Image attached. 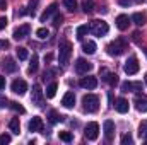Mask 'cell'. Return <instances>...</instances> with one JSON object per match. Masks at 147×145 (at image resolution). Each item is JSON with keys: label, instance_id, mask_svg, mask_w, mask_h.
<instances>
[{"label": "cell", "instance_id": "obj_1", "mask_svg": "<svg viewBox=\"0 0 147 145\" xmlns=\"http://www.w3.org/2000/svg\"><path fill=\"white\" fill-rule=\"evenodd\" d=\"M108 31H110L108 22H105L103 19H94L89 24V33H92L94 36L101 38V36H105V34H108Z\"/></svg>", "mask_w": 147, "mask_h": 145}, {"label": "cell", "instance_id": "obj_35", "mask_svg": "<svg viewBox=\"0 0 147 145\" xmlns=\"http://www.w3.org/2000/svg\"><path fill=\"white\" fill-rule=\"evenodd\" d=\"M5 144H10V135H7V133L0 135V145H5Z\"/></svg>", "mask_w": 147, "mask_h": 145}, {"label": "cell", "instance_id": "obj_33", "mask_svg": "<svg viewBox=\"0 0 147 145\" xmlns=\"http://www.w3.org/2000/svg\"><path fill=\"white\" fill-rule=\"evenodd\" d=\"M17 56H19V60H26L28 58V50L26 48H17Z\"/></svg>", "mask_w": 147, "mask_h": 145}, {"label": "cell", "instance_id": "obj_21", "mask_svg": "<svg viewBox=\"0 0 147 145\" xmlns=\"http://www.w3.org/2000/svg\"><path fill=\"white\" fill-rule=\"evenodd\" d=\"M82 51L87 53V55L96 53V43H94V41H86V43L82 44Z\"/></svg>", "mask_w": 147, "mask_h": 145}, {"label": "cell", "instance_id": "obj_27", "mask_svg": "<svg viewBox=\"0 0 147 145\" xmlns=\"http://www.w3.org/2000/svg\"><path fill=\"white\" fill-rule=\"evenodd\" d=\"M139 137L142 140H147V121H142L139 126Z\"/></svg>", "mask_w": 147, "mask_h": 145}, {"label": "cell", "instance_id": "obj_11", "mask_svg": "<svg viewBox=\"0 0 147 145\" xmlns=\"http://www.w3.org/2000/svg\"><path fill=\"white\" fill-rule=\"evenodd\" d=\"M29 31H31V26H29V24H22V26H19V28L14 31V34H12V36H14V39H17V41H19V39H24V38L28 36V34H29Z\"/></svg>", "mask_w": 147, "mask_h": 145}, {"label": "cell", "instance_id": "obj_39", "mask_svg": "<svg viewBox=\"0 0 147 145\" xmlns=\"http://www.w3.org/2000/svg\"><path fill=\"white\" fill-rule=\"evenodd\" d=\"M84 12H86V14H87V12H92V3H91V2H89V3H87V2L84 3Z\"/></svg>", "mask_w": 147, "mask_h": 145}, {"label": "cell", "instance_id": "obj_23", "mask_svg": "<svg viewBox=\"0 0 147 145\" xmlns=\"http://www.w3.org/2000/svg\"><path fill=\"white\" fill-rule=\"evenodd\" d=\"M3 68H5V72L12 73V72H16V70H17V63H16L12 58H7V60H5V63H3Z\"/></svg>", "mask_w": 147, "mask_h": 145}, {"label": "cell", "instance_id": "obj_31", "mask_svg": "<svg viewBox=\"0 0 147 145\" xmlns=\"http://www.w3.org/2000/svg\"><path fill=\"white\" fill-rule=\"evenodd\" d=\"M58 135H60V140H63V142H72V133H70V132H60Z\"/></svg>", "mask_w": 147, "mask_h": 145}, {"label": "cell", "instance_id": "obj_32", "mask_svg": "<svg viewBox=\"0 0 147 145\" xmlns=\"http://www.w3.org/2000/svg\"><path fill=\"white\" fill-rule=\"evenodd\" d=\"M63 5H65L70 12H74L75 7H77V2H75V0H63Z\"/></svg>", "mask_w": 147, "mask_h": 145}, {"label": "cell", "instance_id": "obj_15", "mask_svg": "<svg viewBox=\"0 0 147 145\" xmlns=\"http://www.w3.org/2000/svg\"><path fill=\"white\" fill-rule=\"evenodd\" d=\"M128 26H130V19H128V15L120 14V15L116 17V28H118L120 31H125V29H128Z\"/></svg>", "mask_w": 147, "mask_h": 145}, {"label": "cell", "instance_id": "obj_12", "mask_svg": "<svg viewBox=\"0 0 147 145\" xmlns=\"http://www.w3.org/2000/svg\"><path fill=\"white\" fill-rule=\"evenodd\" d=\"M134 104H135V108H137V111H140V113H147V96H137L135 99H134Z\"/></svg>", "mask_w": 147, "mask_h": 145}, {"label": "cell", "instance_id": "obj_20", "mask_svg": "<svg viewBox=\"0 0 147 145\" xmlns=\"http://www.w3.org/2000/svg\"><path fill=\"white\" fill-rule=\"evenodd\" d=\"M55 12H57V3L53 2V3H51V5H50V7H48L45 12H43V15H41V22H45L46 19H50V17H51Z\"/></svg>", "mask_w": 147, "mask_h": 145}, {"label": "cell", "instance_id": "obj_37", "mask_svg": "<svg viewBox=\"0 0 147 145\" xmlns=\"http://www.w3.org/2000/svg\"><path fill=\"white\" fill-rule=\"evenodd\" d=\"M36 5H38V0H31V3H29V14L31 15H34V9H36Z\"/></svg>", "mask_w": 147, "mask_h": 145}, {"label": "cell", "instance_id": "obj_8", "mask_svg": "<svg viewBox=\"0 0 147 145\" xmlns=\"http://www.w3.org/2000/svg\"><path fill=\"white\" fill-rule=\"evenodd\" d=\"M144 89L142 82H123L121 84V92H140Z\"/></svg>", "mask_w": 147, "mask_h": 145}, {"label": "cell", "instance_id": "obj_7", "mask_svg": "<svg viewBox=\"0 0 147 145\" xmlns=\"http://www.w3.org/2000/svg\"><path fill=\"white\" fill-rule=\"evenodd\" d=\"M92 70V63L91 62H87V60H84V58H79L77 62H75V72L80 73V75H84V73L91 72Z\"/></svg>", "mask_w": 147, "mask_h": 145}, {"label": "cell", "instance_id": "obj_46", "mask_svg": "<svg viewBox=\"0 0 147 145\" xmlns=\"http://www.w3.org/2000/svg\"><path fill=\"white\" fill-rule=\"evenodd\" d=\"M135 2H139V3H142V2H146V0H135Z\"/></svg>", "mask_w": 147, "mask_h": 145}, {"label": "cell", "instance_id": "obj_14", "mask_svg": "<svg viewBox=\"0 0 147 145\" xmlns=\"http://www.w3.org/2000/svg\"><path fill=\"white\" fill-rule=\"evenodd\" d=\"M103 128H105V137H106V140L111 142V140H113V135H115V123H113L111 119H106L105 125H103Z\"/></svg>", "mask_w": 147, "mask_h": 145}, {"label": "cell", "instance_id": "obj_17", "mask_svg": "<svg viewBox=\"0 0 147 145\" xmlns=\"http://www.w3.org/2000/svg\"><path fill=\"white\" fill-rule=\"evenodd\" d=\"M62 104H63L67 109H72L74 106H75V96H74V92H67V94L63 96Z\"/></svg>", "mask_w": 147, "mask_h": 145}, {"label": "cell", "instance_id": "obj_36", "mask_svg": "<svg viewBox=\"0 0 147 145\" xmlns=\"http://www.w3.org/2000/svg\"><path fill=\"white\" fill-rule=\"evenodd\" d=\"M121 144H123V145H130V144H134V138H132L130 135H123V137H121Z\"/></svg>", "mask_w": 147, "mask_h": 145}, {"label": "cell", "instance_id": "obj_24", "mask_svg": "<svg viewBox=\"0 0 147 145\" xmlns=\"http://www.w3.org/2000/svg\"><path fill=\"white\" fill-rule=\"evenodd\" d=\"M57 89H58V85H57V82H51L48 87H46V92H45V96L48 97V99H51V97H55V94H57Z\"/></svg>", "mask_w": 147, "mask_h": 145}, {"label": "cell", "instance_id": "obj_9", "mask_svg": "<svg viewBox=\"0 0 147 145\" xmlns=\"http://www.w3.org/2000/svg\"><path fill=\"white\" fill-rule=\"evenodd\" d=\"M26 91H28V84H26V80L17 79V80H14V82H12V92H16V94H19V96H22V94H26Z\"/></svg>", "mask_w": 147, "mask_h": 145}, {"label": "cell", "instance_id": "obj_30", "mask_svg": "<svg viewBox=\"0 0 147 145\" xmlns=\"http://www.w3.org/2000/svg\"><path fill=\"white\" fill-rule=\"evenodd\" d=\"M48 34H50V33H48V29H46V28H39V29L36 31V36L39 38V39H46Z\"/></svg>", "mask_w": 147, "mask_h": 145}, {"label": "cell", "instance_id": "obj_42", "mask_svg": "<svg viewBox=\"0 0 147 145\" xmlns=\"http://www.w3.org/2000/svg\"><path fill=\"white\" fill-rule=\"evenodd\" d=\"M7 26V17H0V31Z\"/></svg>", "mask_w": 147, "mask_h": 145}, {"label": "cell", "instance_id": "obj_45", "mask_svg": "<svg viewBox=\"0 0 147 145\" xmlns=\"http://www.w3.org/2000/svg\"><path fill=\"white\" fill-rule=\"evenodd\" d=\"M0 9H2V10L7 9V0H0Z\"/></svg>", "mask_w": 147, "mask_h": 145}, {"label": "cell", "instance_id": "obj_2", "mask_svg": "<svg viewBox=\"0 0 147 145\" xmlns=\"http://www.w3.org/2000/svg\"><path fill=\"white\" fill-rule=\"evenodd\" d=\"M70 55H72V44L69 41H62L60 43V50H58V62H60L62 67H67L69 65Z\"/></svg>", "mask_w": 147, "mask_h": 145}, {"label": "cell", "instance_id": "obj_10", "mask_svg": "<svg viewBox=\"0 0 147 145\" xmlns=\"http://www.w3.org/2000/svg\"><path fill=\"white\" fill-rule=\"evenodd\" d=\"M79 84H80L82 89H89L91 91V89H96L98 87V79L96 77H91V75L89 77H82Z\"/></svg>", "mask_w": 147, "mask_h": 145}, {"label": "cell", "instance_id": "obj_41", "mask_svg": "<svg viewBox=\"0 0 147 145\" xmlns=\"http://www.w3.org/2000/svg\"><path fill=\"white\" fill-rule=\"evenodd\" d=\"M0 48H2V50L9 48V41H7V39H0Z\"/></svg>", "mask_w": 147, "mask_h": 145}, {"label": "cell", "instance_id": "obj_38", "mask_svg": "<svg viewBox=\"0 0 147 145\" xmlns=\"http://www.w3.org/2000/svg\"><path fill=\"white\" fill-rule=\"evenodd\" d=\"M5 106H10V103L5 96H0V108H5Z\"/></svg>", "mask_w": 147, "mask_h": 145}, {"label": "cell", "instance_id": "obj_5", "mask_svg": "<svg viewBox=\"0 0 147 145\" xmlns=\"http://www.w3.org/2000/svg\"><path fill=\"white\" fill-rule=\"evenodd\" d=\"M139 68H140V65H139V60H137L135 56H130V58L125 62V67H123L125 73H128V75L137 73V72H139Z\"/></svg>", "mask_w": 147, "mask_h": 145}, {"label": "cell", "instance_id": "obj_22", "mask_svg": "<svg viewBox=\"0 0 147 145\" xmlns=\"http://www.w3.org/2000/svg\"><path fill=\"white\" fill-rule=\"evenodd\" d=\"M9 128H10V132H12V133L19 135V132H21V123H19V118H12V119H10V123H9Z\"/></svg>", "mask_w": 147, "mask_h": 145}, {"label": "cell", "instance_id": "obj_25", "mask_svg": "<svg viewBox=\"0 0 147 145\" xmlns=\"http://www.w3.org/2000/svg\"><path fill=\"white\" fill-rule=\"evenodd\" d=\"M105 82H108L110 85H116L118 84V75L116 73H106V77H103Z\"/></svg>", "mask_w": 147, "mask_h": 145}, {"label": "cell", "instance_id": "obj_34", "mask_svg": "<svg viewBox=\"0 0 147 145\" xmlns=\"http://www.w3.org/2000/svg\"><path fill=\"white\" fill-rule=\"evenodd\" d=\"M10 108L14 109V111H17V113H21V114H24V113H26V109L22 108L19 103H10Z\"/></svg>", "mask_w": 147, "mask_h": 145}, {"label": "cell", "instance_id": "obj_43", "mask_svg": "<svg viewBox=\"0 0 147 145\" xmlns=\"http://www.w3.org/2000/svg\"><path fill=\"white\" fill-rule=\"evenodd\" d=\"M2 89H5V77L3 75H0V91Z\"/></svg>", "mask_w": 147, "mask_h": 145}, {"label": "cell", "instance_id": "obj_13", "mask_svg": "<svg viewBox=\"0 0 147 145\" xmlns=\"http://www.w3.org/2000/svg\"><path fill=\"white\" fill-rule=\"evenodd\" d=\"M31 101H33V104H36V106H41V103H43V91H41V87H39L38 84L33 87Z\"/></svg>", "mask_w": 147, "mask_h": 145}, {"label": "cell", "instance_id": "obj_40", "mask_svg": "<svg viewBox=\"0 0 147 145\" xmlns=\"http://www.w3.org/2000/svg\"><path fill=\"white\" fill-rule=\"evenodd\" d=\"M62 21H63V17H62L60 14H57V15H55V22H53V24H55V26H60V24H62Z\"/></svg>", "mask_w": 147, "mask_h": 145}, {"label": "cell", "instance_id": "obj_26", "mask_svg": "<svg viewBox=\"0 0 147 145\" xmlns=\"http://www.w3.org/2000/svg\"><path fill=\"white\" fill-rule=\"evenodd\" d=\"M48 116H50V123H51V125H55V123H58V121H62V119H63V116H62V114H58L57 111H50V114H48Z\"/></svg>", "mask_w": 147, "mask_h": 145}, {"label": "cell", "instance_id": "obj_6", "mask_svg": "<svg viewBox=\"0 0 147 145\" xmlns=\"http://www.w3.org/2000/svg\"><path fill=\"white\" fill-rule=\"evenodd\" d=\"M98 135H99V125L96 121L87 123V126H86V138L87 140H96Z\"/></svg>", "mask_w": 147, "mask_h": 145}, {"label": "cell", "instance_id": "obj_28", "mask_svg": "<svg viewBox=\"0 0 147 145\" xmlns=\"http://www.w3.org/2000/svg\"><path fill=\"white\" fill-rule=\"evenodd\" d=\"M87 33H89V26H79L77 28V39H82Z\"/></svg>", "mask_w": 147, "mask_h": 145}, {"label": "cell", "instance_id": "obj_47", "mask_svg": "<svg viewBox=\"0 0 147 145\" xmlns=\"http://www.w3.org/2000/svg\"><path fill=\"white\" fill-rule=\"evenodd\" d=\"M144 80H146V84H147V73H146V77H144Z\"/></svg>", "mask_w": 147, "mask_h": 145}, {"label": "cell", "instance_id": "obj_44", "mask_svg": "<svg viewBox=\"0 0 147 145\" xmlns=\"http://www.w3.org/2000/svg\"><path fill=\"white\" fill-rule=\"evenodd\" d=\"M118 3L123 5V7H128V5H130V0H118Z\"/></svg>", "mask_w": 147, "mask_h": 145}, {"label": "cell", "instance_id": "obj_19", "mask_svg": "<svg viewBox=\"0 0 147 145\" xmlns=\"http://www.w3.org/2000/svg\"><path fill=\"white\" fill-rule=\"evenodd\" d=\"M132 21H134V24H137V26H144L147 21L146 14L144 12H135L134 15H132Z\"/></svg>", "mask_w": 147, "mask_h": 145}, {"label": "cell", "instance_id": "obj_3", "mask_svg": "<svg viewBox=\"0 0 147 145\" xmlns=\"http://www.w3.org/2000/svg\"><path fill=\"white\" fill-rule=\"evenodd\" d=\"M106 50H108V55H111V56H120L127 50V41L121 39V38H118V39L111 41L110 44L106 46Z\"/></svg>", "mask_w": 147, "mask_h": 145}, {"label": "cell", "instance_id": "obj_16", "mask_svg": "<svg viewBox=\"0 0 147 145\" xmlns=\"http://www.w3.org/2000/svg\"><path fill=\"white\" fill-rule=\"evenodd\" d=\"M29 132H43V119L39 116H34L29 121Z\"/></svg>", "mask_w": 147, "mask_h": 145}, {"label": "cell", "instance_id": "obj_18", "mask_svg": "<svg viewBox=\"0 0 147 145\" xmlns=\"http://www.w3.org/2000/svg\"><path fill=\"white\" fill-rule=\"evenodd\" d=\"M115 108H116V111H118V113L125 114V113H128V101H127V99H123V97H118V99H116Z\"/></svg>", "mask_w": 147, "mask_h": 145}, {"label": "cell", "instance_id": "obj_29", "mask_svg": "<svg viewBox=\"0 0 147 145\" xmlns=\"http://www.w3.org/2000/svg\"><path fill=\"white\" fill-rule=\"evenodd\" d=\"M38 70V55H33V58H31V65H29V70L28 72L33 73Z\"/></svg>", "mask_w": 147, "mask_h": 145}, {"label": "cell", "instance_id": "obj_4", "mask_svg": "<svg viewBox=\"0 0 147 145\" xmlns=\"http://www.w3.org/2000/svg\"><path fill=\"white\" fill-rule=\"evenodd\" d=\"M82 104H84V111L86 113H96L99 108V97L94 94H87L82 97Z\"/></svg>", "mask_w": 147, "mask_h": 145}]
</instances>
